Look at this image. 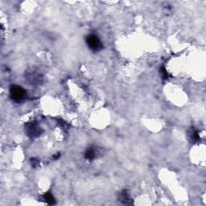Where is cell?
<instances>
[{"instance_id":"cell-1","label":"cell","mask_w":206,"mask_h":206,"mask_svg":"<svg viewBox=\"0 0 206 206\" xmlns=\"http://www.w3.org/2000/svg\"><path fill=\"white\" fill-rule=\"evenodd\" d=\"M10 95L12 100L15 102H21L26 96V92L24 89L19 85H13L10 89Z\"/></svg>"},{"instance_id":"cell-2","label":"cell","mask_w":206,"mask_h":206,"mask_svg":"<svg viewBox=\"0 0 206 206\" xmlns=\"http://www.w3.org/2000/svg\"><path fill=\"white\" fill-rule=\"evenodd\" d=\"M86 43L89 48L93 51H99L102 48V44L99 38L94 34L89 35L86 37Z\"/></svg>"},{"instance_id":"cell-3","label":"cell","mask_w":206,"mask_h":206,"mask_svg":"<svg viewBox=\"0 0 206 206\" xmlns=\"http://www.w3.org/2000/svg\"><path fill=\"white\" fill-rule=\"evenodd\" d=\"M26 132L29 137L36 138L40 135V134L42 133V129L36 122H28L26 126Z\"/></svg>"},{"instance_id":"cell-4","label":"cell","mask_w":206,"mask_h":206,"mask_svg":"<svg viewBox=\"0 0 206 206\" xmlns=\"http://www.w3.org/2000/svg\"><path fill=\"white\" fill-rule=\"evenodd\" d=\"M28 79L30 80L31 83H35V84H39L41 82L42 77L38 73H35L34 71L30 72L28 75Z\"/></svg>"},{"instance_id":"cell-5","label":"cell","mask_w":206,"mask_h":206,"mask_svg":"<svg viewBox=\"0 0 206 206\" xmlns=\"http://www.w3.org/2000/svg\"><path fill=\"white\" fill-rule=\"evenodd\" d=\"M119 200L122 204H132V200L131 198L130 197V195L128 193L127 191L124 190L122 191L119 195Z\"/></svg>"},{"instance_id":"cell-6","label":"cell","mask_w":206,"mask_h":206,"mask_svg":"<svg viewBox=\"0 0 206 206\" xmlns=\"http://www.w3.org/2000/svg\"><path fill=\"white\" fill-rule=\"evenodd\" d=\"M189 136H190L191 141L192 143H196L200 140V136H199L198 132L196 131L195 128H192L191 131L189 132Z\"/></svg>"},{"instance_id":"cell-7","label":"cell","mask_w":206,"mask_h":206,"mask_svg":"<svg viewBox=\"0 0 206 206\" xmlns=\"http://www.w3.org/2000/svg\"><path fill=\"white\" fill-rule=\"evenodd\" d=\"M43 200L48 204H54L56 203L55 199H54L53 196L50 192H47V193L43 195Z\"/></svg>"},{"instance_id":"cell-8","label":"cell","mask_w":206,"mask_h":206,"mask_svg":"<svg viewBox=\"0 0 206 206\" xmlns=\"http://www.w3.org/2000/svg\"><path fill=\"white\" fill-rule=\"evenodd\" d=\"M85 158H86L88 160H93V159L95 158V156H96L95 151L93 149V148H89L86 151V152H85Z\"/></svg>"},{"instance_id":"cell-9","label":"cell","mask_w":206,"mask_h":206,"mask_svg":"<svg viewBox=\"0 0 206 206\" xmlns=\"http://www.w3.org/2000/svg\"><path fill=\"white\" fill-rule=\"evenodd\" d=\"M160 73L162 74V77H163V79L168 78V73H167V72L163 67H162L160 69Z\"/></svg>"},{"instance_id":"cell-10","label":"cell","mask_w":206,"mask_h":206,"mask_svg":"<svg viewBox=\"0 0 206 206\" xmlns=\"http://www.w3.org/2000/svg\"><path fill=\"white\" fill-rule=\"evenodd\" d=\"M31 163H32V167H36L38 166V164H39V161H38L37 159H32V160H31Z\"/></svg>"}]
</instances>
